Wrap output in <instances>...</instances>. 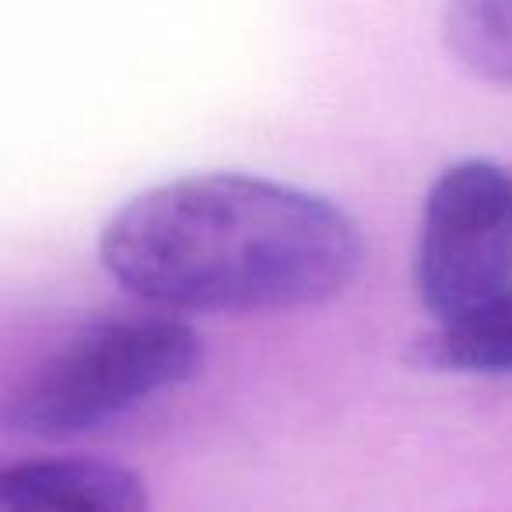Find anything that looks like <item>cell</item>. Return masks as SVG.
I'll use <instances>...</instances> for the list:
<instances>
[{
	"mask_svg": "<svg viewBox=\"0 0 512 512\" xmlns=\"http://www.w3.org/2000/svg\"><path fill=\"white\" fill-rule=\"evenodd\" d=\"M106 274L162 313H285L358 278L365 239L344 207L253 172H197L134 193L99 232Z\"/></svg>",
	"mask_w": 512,
	"mask_h": 512,
	"instance_id": "cell-1",
	"label": "cell"
},
{
	"mask_svg": "<svg viewBox=\"0 0 512 512\" xmlns=\"http://www.w3.org/2000/svg\"><path fill=\"white\" fill-rule=\"evenodd\" d=\"M200 365L204 341L183 316L148 306L102 316L25 372L0 425L39 442L78 439L186 386Z\"/></svg>",
	"mask_w": 512,
	"mask_h": 512,
	"instance_id": "cell-2",
	"label": "cell"
},
{
	"mask_svg": "<svg viewBox=\"0 0 512 512\" xmlns=\"http://www.w3.org/2000/svg\"><path fill=\"white\" fill-rule=\"evenodd\" d=\"M512 288V172L456 158L432 179L414 246V292L435 327H463Z\"/></svg>",
	"mask_w": 512,
	"mask_h": 512,
	"instance_id": "cell-3",
	"label": "cell"
},
{
	"mask_svg": "<svg viewBox=\"0 0 512 512\" xmlns=\"http://www.w3.org/2000/svg\"><path fill=\"white\" fill-rule=\"evenodd\" d=\"M0 512H151V495L127 463L39 453L0 460Z\"/></svg>",
	"mask_w": 512,
	"mask_h": 512,
	"instance_id": "cell-4",
	"label": "cell"
},
{
	"mask_svg": "<svg viewBox=\"0 0 512 512\" xmlns=\"http://www.w3.org/2000/svg\"><path fill=\"white\" fill-rule=\"evenodd\" d=\"M414 362L467 376H509L512 372V288L502 302L463 327H435L418 337Z\"/></svg>",
	"mask_w": 512,
	"mask_h": 512,
	"instance_id": "cell-5",
	"label": "cell"
},
{
	"mask_svg": "<svg viewBox=\"0 0 512 512\" xmlns=\"http://www.w3.org/2000/svg\"><path fill=\"white\" fill-rule=\"evenodd\" d=\"M442 39L474 78L512 85V0H463L442 11Z\"/></svg>",
	"mask_w": 512,
	"mask_h": 512,
	"instance_id": "cell-6",
	"label": "cell"
}]
</instances>
